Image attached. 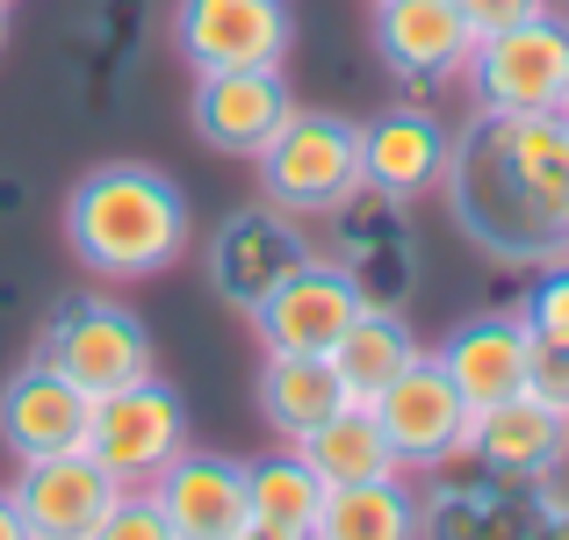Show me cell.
<instances>
[{"mask_svg": "<svg viewBox=\"0 0 569 540\" xmlns=\"http://www.w3.org/2000/svg\"><path fill=\"white\" fill-rule=\"evenodd\" d=\"M440 194L455 223L505 267L569 260V116H476L455 138Z\"/></svg>", "mask_w": 569, "mask_h": 540, "instance_id": "cell-1", "label": "cell"}, {"mask_svg": "<svg viewBox=\"0 0 569 540\" xmlns=\"http://www.w3.org/2000/svg\"><path fill=\"white\" fill-rule=\"evenodd\" d=\"M194 217L181 180L138 159H109V167L80 173L66 194V246L87 274L101 281H152L188 252Z\"/></svg>", "mask_w": 569, "mask_h": 540, "instance_id": "cell-2", "label": "cell"}, {"mask_svg": "<svg viewBox=\"0 0 569 540\" xmlns=\"http://www.w3.org/2000/svg\"><path fill=\"white\" fill-rule=\"evenodd\" d=\"M260 194L289 217H332L361 194V123L325 109H296L274 138L252 152Z\"/></svg>", "mask_w": 569, "mask_h": 540, "instance_id": "cell-3", "label": "cell"}, {"mask_svg": "<svg viewBox=\"0 0 569 540\" xmlns=\"http://www.w3.org/2000/svg\"><path fill=\"white\" fill-rule=\"evenodd\" d=\"M476 116H548L569 94V22L556 8L483 37L461 66Z\"/></svg>", "mask_w": 569, "mask_h": 540, "instance_id": "cell-4", "label": "cell"}, {"mask_svg": "<svg viewBox=\"0 0 569 540\" xmlns=\"http://www.w3.org/2000/svg\"><path fill=\"white\" fill-rule=\"evenodd\" d=\"M368 411H376V426H382V440H389V454H397L403 476H440V469H455V461H469L476 411H469V397L447 382V368L432 353H418Z\"/></svg>", "mask_w": 569, "mask_h": 540, "instance_id": "cell-5", "label": "cell"}, {"mask_svg": "<svg viewBox=\"0 0 569 540\" xmlns=\"http://www.w3.org/2000/svg\"><path fill=\"white\" fill-rule=\"evenodd\" d=\"M51 368H66L87 397H109L123 382H144L159 374L152 360V332H144L138 310H123L116 296H66L43 324V347H37Z\"/></svg>", "mask_w": 569, "mask_h": 540, "instance_id": "cell-6", "label": "cell"}, {"mask_svg": "<svg viewBox=\"0 0 569 540\" xmlns=\"http://www.w3.org/2000/svg\"><path fill=\"white\" fill-rule=\"evenodd\" d=\"M181 447H188V403H181V389L159 382V374L109 389V397H94V411H87V454L123 490H144Z\"/></svg>", "mask_w": 569, "mask_h": 540, "instance_id": "cell-7", "label": "cell"}, {"mask_svg": "<svg viewBox=\"0 0 569 540\" xmlns=\"http://www.w3.org/2000/svg\"><path fill=\"white\" fill-rule=\"evenodd\" d=\"M361 303L368 296H361V281H353V267L310 252V260L289 267L246 318H252V332H260V353H332L339 332L361 318Z\"/></svg>", "mask_w": 569, "mask_h": 540, "instance_id": "cell-8", "label": "cell"}, {"mask_svg": "<svg viewBox=\"0 0 569 540\" xmlns=\"http://www.w3.org/2000/svg\"><path fill=\"white\" fill-rule=\"evenodd\" d=\"M289 43V0H173V51L188 58V72L281 66Z\"/></svg>", "mask_w": 569, "mask_h": 540, "instance_id": "cell-9", "label": "cell"}, {"mask_svg": "<svg viewBox=\"0 0 569 540\" xmlns=\"http://www.w3.org/2000/svg\"><path fill=\"white\" fill-rule=\"evenodd\" d=\"M144 498L159 504V519H167L173 540H238L252 527L246 461L209 454V447H181V454L144 483Z\"/></svg>", "mask_w": 569, "mask_h": 540, "instance_id": "cell-10", "label": "cell"}, {"mask_svg": "<svg viewBox=\"0 0 569 540\" xmlns=\"http://www.w3.org/2000/svg\"><path fill=\"white\" fill-rule=\"evenodd\" d=\"M447 159H455V138L432 109H382L361 123V194H376L389 209L440 194Z\"/></svg>", "mask_w": 569, "mask_h": 540, "instance_id": "cell-11", "label": "cell"}, {"mask_svg": "<svg viewBox=\"0 0 569 540\" xmlns=\"http://www.w3.org/2000/svg\"><path fill=\"white\" fill-rule=\"evenodd\" d=\"M8 498H14V512H22L29 540H87V527L123 498V483H116L87 447H72V454L14 461Z\"/></svg>", "mask_w": 569, "mask_h": 540, "instance_id": "cell-12", "label": "cell"}, {"mask_svg": "<svg viewBox=\"0 0 569 540\" xmlns=\"http://www.w3.org/2000/svg\"><path fill=\"white\" fill-rule=\"evenodd\" d=\"M296 116V94L281 80V66H252V72H194L188 94V123L209 152L223 159H252L281 123Z\"/></svg>", "mask_w": 569, "mask_h": 540, "instance_id": "cell-13", "label": "cell"}, {"mask_svg": "<svg viewBox=\"0 0 569 540\" xmlns=\"http://www.w3.org/2000/svg\"><path fill=\"white\" fill-rule=\"evenodd\" d=\"M87 411H94V397H87L66 368L29 353L22 368L0 382V447H8L14 461L72 454V447H87Z\"/></svg>", "mask_w": 569, "mask_h": 540, "instance_id": "cell-14", "label": "cell"}, {"mask_svg": "<svg viewBox=\"0 0 569 540\" xmlns=\"http://www.w3.org/2000/svg\"><path fill=\"white\" fill-rule=\"evenodd\" d=\"M310 260V238L303 223L289 217V209H246V217H231L217 238H209V289L223 296V303L252 310L267 289H274L289 267Z\"/></svg>", "mask_w": 569, "mask_h": 540, "instance_id": "cell-15", "label": "cell"}, {"mask_svg": "<svg viewBox=\"0 0 569 540\" xmlns=\"http://www.w3.org/2000/svg\"><path fill=\"white\" fill-rule=\"evenodd\" d=\"M469 461L483 476H498V483H541V476H562V461H569V418L562 411H548L541 397H505V403H490V411H476V426H469Z\"/></svg>", "mask_w": 569, "mask_h": 540, "instance_id": "cell-16", "label": "cell"}, {"mask_svg": "<svg viewBox=\"0 0 569 540\" xmlns=\"http://www.w3.org/2000/svg\"><path fill=\"white\" fill-rule=\"evenodd\" d=\"M376 51L397 80L440 87V80H461L476 37L455 14V0H376Z\"/></svg>", "mask_w": 569, "mask_h": 540, "instance_id": "cell-17", "label": "cell"}, {"mask_svg": "<svg viewBox=\"0 0 569 540\" xmlns=\"http://www.w3.org/2000/svg\"><path fill=\"white\" fill-rule=\"evenodd\" d=\"M432 360H440L447 382L469 397V411H490V403H505V397L527 389L533 332H527L519 310H490V318H469L461 332H447V347Z\"/></svg>", "mask_w": 569, "mask_h": 540, "instance_id": "cell-18", "label": "cell"}, {"mask_svg": "<svg viewBox=\"0 0 569 540\" xmlns=\"http://www.w3.org/2000/svg\"><path fill=\"white\" fill-rule=\"evenodd\" d=\"M252 389H260V418H267V432H274L281 447H296L303 432H318L339 403H353L347 389H339V368L325 353H267Z\"/></svg>", "mask_w": 569, "mask_h": 540, "instance_id": "cell-19", "label": "cell"}, {"mask_svg": "<svg viewBox=\"0 0 569 540\" xmlns=\"http://www.w3.org/2000/svg\"><path fill=\"white\" fill-rule=\"evenodd\" d=\"M418 353H426V347H418V332L397 318V310L361 303V318H353L347 332H339V347L325 353V360L339 368V389H347L353 403H376V397H382L389 382H397L403 368H411Z\"/></svg>", "mask_w": 569, "mask_h": 540, "instance_id": "cell-20", "label": "cell"}, {"mask_svg": "<svg viewBox=\"0 0 569 540\" xmlns=\"http://www.w3.org/2000/svg\"><path fill=\"white\" fill-rule=\"evenodd\" d=\"M418 533H426V498L411 490V476L325 490L318 540H418Z\"/></svg>", "mask_w": 569, "mask_h": 540, "instance_id": "cell-21", "label": "cell"}, {"mask_svg": "<svg viewBox=\"0 0 569 540\" xmlns=\"http://www.w3.org/2000/svg\"><path fill=\"white\" fill-rule=\"evenodd\" d=\"M296 454H303L310 469H318V483H325V490L376 483V476H403L368 403H339V411L325 418L318 432H303V440H296Z\"/></svg>", "mask_w": 569, "mask_h": 540, "instance_id": "cell-22", "label": "cell"}, {"mask_svg": "<svg viewBox=\"0 0 569 540\" xmlns=\"http://www.w3.org/2000/svg\"><path fill=\"white\" fill-rule=\"evenodd\" d=\"M246 498H252V527H267L281 540H318L325 483L296 447H274V454L246 461Z\"/></svg>", "mask_w": 569, "mask_h": 540, "instance_id": "cell-23", "label": "cell"}, {"mask_svg": "<svg viewBox=\"0 0 569 540\" xmlns=\"http://www.w3.org/2000/svg\"><path fill=\"white\" fill-rule=\"evenodd\" d=\"M519 318H527V332L541 339V347H569V260L541 267V281H533L527 303H519Z\"/></svg>", "mask_w": 569, "mask_h": 540, "instance_id": "cell-24", "label": "cell"}, {"mask_svg": "<svg viewBox=\"0 0 569 540\" xmlns=\"http://www.w3.org/2000/svg\"><path fill=\"white\" fill-rule=\"evenodd\" d=\"M87 540H173V533H167V519H159V504L144 498V490H123V498L87 527Z\"/></svg>", "mask_w": 569, "mask_h": 540, "instance_id": "cell-25", "label": "cell"}, {"mask_svg": "<svg viewBox=\"0 0 569 540\" xmlns=\"http://www.w3.org/2000/svg\"><path fill=\"white\" fill-rule=\"evenodd\" d=\"M527 397H541L548 411L569 418V347H541L533 339V360H527Z\"/></svg>", "mask_w": 569, "mask_h": 540, "instance_id": "cell-26", "label": "cell"}, {"mask_svg": "<svg viewBox=\"0 0 569 540\" xmlns=\"http://www.w3.org/2000/svg\"><path fill=\"white\" fill-rule=\"evenodd\" d=\"M455 14L469 22V37L483 43V37H498V29H512V22L548 14V0H455Z\"/></svg>", "mask_w": 569, "mask_h": 540, "instance_id": "cell-27", "label": "cell"}, {"mask_svg": "<svg viewBox=\"0 0 569 540\" xmlns=\"http://www.w3.org/2000/svg\"><path fill=\"white\" fill-rule=\"evenodd\" d=\"M0 540H29V527H22V512H14L8 490H0Z\"/></svg>", "mask_w": 569, "mask_h": 540, "instance_id": "cell-28", "label": "cell"}, {"mask_svg": "<svg viewBox=\"0 0 569 540\" xmlns=\"http://www.w3.org/2000/svg\"><path fill=\"white\" fill-rule=\"evenodd\" d=\"M541 540H569V512H562V519H548V527H541Z\"/></svg>", "mask_w": 569, "mask_h": 540, "instance_id": "cell-29", "label": "cell"}, {"mask_svg": "<svg viewBox=\"0 0 569 540\" xmlns=\"http://www.w3.org/2000/svg\"><path fill=\"white\" fill-rule=\"evenodd\" d=\"M238 540H281V533H267V527H246V533H238Z\"/></svg>", "mask_w": 569, "mask_h": 540, "instance_id": "cell-30", "label": "cell"}, {"mask_svg": "<svg viewBox=\"0 0 569 540\" xmlns=\"http://www.w3.org/2000/svg\"><path fill=\"white\" fill-rule=\"evenodd\" d=\"M0 43H8V8H0Z\"/></svg>", "mask_w": 569, "mask_h": 540, "instance_id": "cell-31", "label": "cell"}, {"mask_svg": "<svg viewBox=\"0 0 569 540\" xmlns=\"http://www.w3.org/2000/svg\"><path fill=\"white\" fill-rule=\"evenodd\" d=\"M562 116H569V94H562Z\"/></svg>", "mask_w": 569, "mask_h": 540, "instance_id": "cell-32", "label": "cell"}, {"mask_svg": "<svg viewBox=\"0 0 569 540\" xmlns=\"http://www.w3.org/2000/svg\"><path fill=\"white\" fill-rule=\"evenodd\" d=\"M0 8H14V0H0Z\"/></svg>", "mask_w": 569, "mask_h": 540, "instance_id": "cell-33", "label": "cell"}]
</instances>
